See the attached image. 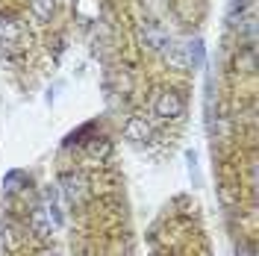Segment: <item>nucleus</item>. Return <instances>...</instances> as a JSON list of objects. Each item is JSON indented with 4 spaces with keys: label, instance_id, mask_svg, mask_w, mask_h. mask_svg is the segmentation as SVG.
<instances>
[{
    "label": "nucleus",
    "instance_id": "4",
    "mask_svg": "<svg viewBox=\"0 0 259 256\" xmlns=\"http://www.w3.org/2000/svg\"><path fill=\"white\" fill-rule=\"evenodd\" d=\"M142 41H145L147 50H153V53H165V48L171 45V35L162 30V27H156V24L147 21L145 27H142Z\"/></svg>",
    "mask_w": 259,
    "mask_h": 256
},
{
    "label": "nucleus",
    "instance_id": "6",
    "mask_svg": "<svg viewBox=\"0 0 259 256\" xmlns=\"http://www.w3.org/2000/svg\"><path fill=\"white\" fill-rule=\"evenodd\" d=\"M165 62H168V68H174V71H186V68H189V59H186V53H183V45L171 41V45L165 48Z\"/></svg>",
    "mask_w": 259,
    "mask_h": 256
},
{
    "label": "nucleus",
    "instance_id": "8",
    "mask_svg": "<svg viewBox=\"0 0 259 256\" xmlns=\"http://www.w3.org/2000/svg\"><path fill=\"white\" fill-rule=\"evenodd\" d=\"M30 9L35 21H50L53 15V0H30Z\"/></svg>",
    "mask_w": 259,
    "mask_h": 256
},
{
    "label": "nucleus",
    "instance_id": "1",
    "mask_svg": "<svg viewBox=\"0 0 259 256\" xmlns=\"http://www.w3.org/2000/svg\"><path fill=\"white\" fill-rule=\"evenodd\" d=\"M62 224L71 230L74 256H133V227L124 177L115 165V142L85 124L62 144L56 171Z\"/></svg>",
    "mask_w": 259,
    "mask_h": 256
},
{
    "label": "nucleus",
    "instance_id": "5",
    "mask_svg": "<svg viewBox=\"0 0 259 256\" xmlns=\"http://www.w3.org/2000/svg\"><path fill=\"white\" fill-rule=\"evenodd\" d=\"M18 41H21V27H18V21L3 18V21H0V45H3V48H12Z\"/></svg>",
    "mask_w": 259,
    "mask_h": 256
},
{
    "label": "nucleus",
    "instance_id": "3",
    "mask_svg": "<svg viewBox=\"0 0 259 256\" xmlns=\"http://www.w3.org/2000/svg\"><path fill=\"white\" fill-rule=\"evenodd\" d=\"M147 256H209V239L192 197L180 194L162 209L147 233Z\"/></svg>",
    "mask_w": 259,
    "mask_h": 256
},
{
    "label": "nucleus",
    "instance_id": "7",
    "mask_svg": "<svg viewBox=\"0 0 259 256\" xmlns=\"http://www.w3.org/2000/svg\"><path fill=\"white\" fill-rule=\"evenodd\" d=\"M183 53H186V59H189V68H197V65H203V41L200 38H189L186 45H183Z\"/></svg>",
    "mask_w": 259,
    "mask_h": 256
},
{
    "label": "nucleus",
    "instance_id": "2",
    "mask_svg": "<svg viewBox=\"0 0 259 256\" xmlns=\"http://www.w3.org/2000/svg\"><path fill=\"white\" fill-rule=\"evenodd\" d=\"M41 189L27 171H9L0 200V256H62Z\"/></svg>",
    "mask_w": 259,
    "mask_h": 256
}]
</instances>
